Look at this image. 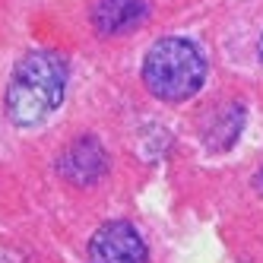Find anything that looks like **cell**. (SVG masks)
I'll return each mask as SVG.
<instances>
[{"mask_svg":"<svg viewBox=\"0 0 263 263\" xmlns=\"http://www.w3.org/2000/svg\"><path fill=\"white\" fill-rule=\"evenodd\" d=\"M67 92V61L58 51H32L16 64L4 108L7 118L20 127L42 124L54 108L64 102Z\"/></svg>","mask_w":263,"mask_h":263,"instance_id":"6da1fadb","label":"cell"},{"mask_svg":"<svg viewBox=\"0 0 263 263\" xmlns=\"http://www.w3.org/2000/svg\"><path fill=\"white\" fill-rule=\"evenodd\" d=\"M206 80V61L194 42L187 39H162L146 51L143 83L162 102H187L194 99Z\"/></svg>","mask_w":263,"mask_h":263,"instance_id":"7a4b0ae2","label":"cell"},{"mask_svg":"<svg viewBox=\"0 0 263 263\" xmlns=\"http://www.w3.org/2000/svg\"><path fill=\"white\" fill-rule=\"evenodd\" d=\"M149 251L143 235L130 222H105L89 238V263H146Z\"/></svg>","mask_w":263,"mask_h":263,"instance_id":"3957f363","label":"cell"},{"mask_svg":"<svg viewBox=\"0 0 263 263\" xmlns=\"http://www.w3.org/2000/svg\"><path fill=\"white\" fill-rule=\"evenodd\" d=\"M146 4L143 0H96L92 7V26L99 35H124L146 23Z\"/></svg>","mask_w":263,"mask_h":263,"instance_id":"277c9868","label":"cell"},{"mask_svg":"<svg viewBox=\"0 0 263 263\" xmlns=\"http://www.w3.org/2000/svg\"><path fill=\"white\" fill-rule=\"evenodd\" d=\"M61 175L73 184H92L105 172V153L99 149L96 140H80L67 149V156L61 159Z\"/></svg>","mask_w":263,"mask_h":263,"instance_id":"5b68a950","label":"cell"},{"mask_svg":"<svg viewBox=\"0 0 263 263\" xmlns=\"http://www.w3.org/2000/svg\"><path fill=\"white\" fill-rule=\"evenodd\" d=\"M241 124H244L241 105L225 108L222 115L213 121V130H206V146H213V149H229V146L238 140V134H241Z\"/></svg>","mask_w":263,"mask_h":263,"instance_id":"8992f818","label":"cell"},{"mask_svg":"<svg viewBox=\"0 0 263 263\" xmlns=\"http://www.w3.org/2000/svg\"><path fill=\"white\" fill-rule=\"evenodd\" d=\"M254 187H257V191L263 194V168H260V172H257V178H254Z\"/></svg>","mask_w":263,"mask_h":263,"instance_id":"52a82bcc","label":"cell"},{"mask_svg":"<svg viewBox=\"0 0 263 263\" xmlns=\"http://www.w3.org/2000/svg\"><path fill=\"white\" fill-rule=\"evenodd\" d=\"M257 51H260V64H263V35H260V48Z\"/></svg>","mask_w":263,"mask_h":263,"instance_id":"ba28073f","label":"cell"}]
</instances>
